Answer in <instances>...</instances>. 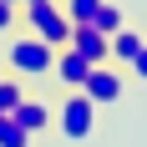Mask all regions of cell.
<instances>
[{
	"mask_svg": "<svg viewBox=\"0 0 147 147\" xmlns=\"http://www.w3.org/2000/svg\"><path fill=\"white\" fill-rule=\"evenodd\" d=\"M15 10H20L15 0H0V36H10V30H15Z\"/></svg>",
	"mask_w": 147,
	"mask_h": 147,
	"instance_id": "obj_13",
	"label": "cell"
},
{
	"mask_svg": "<svg viewBox=\"0 0 147 147\" xmlns=\"http://www.w3.org/2000/svg\"><path fill=\"white\" fill-rule=\"evenodd\" d=\"M0 76H5V61H0Z\"/></svg>",
	"mask_w": 147,
	"mask_h": 147,
	"instance_id": "obj_15",
	"label": "cell"
},
{
	"mask_svg": "<svg viewBox=\"0 0 147 147\" xmlns=\"http://www.w3.org/2000/svg\"><path fill=\"white\" fill-rule=\"evenodd\" d=\"M5 66H10L20 81H41V76H51V66H56V46L36 41V36H15V41H5Z\"/></svg>",
	"mask_w": 147,
	"mask_h": 147,
	"instance_id": "obj_1",
	"label": "cell"
},
{
	"mask_svg": "<svg viewBox=\"0 0 147 147\" xmlns=\"http://www.w3.org/2000/svg\"><path fill=\"white\" fill-rule=\"evenodd\" d=\"M66 142H86L91 132H96V102H91L86 91H66L56 107V122H51Z\"/></svg>",
	"mask_w": 147,
	"mask_h": 147,
	"instance_id": "obj_2",
	"label": "cell"
},
{
	"mask_svg": "<svg viewBox=\"0 0 147 147\" xmlns=\"http://www.w3.org/2000/svg\"><path fill=\"white\" fill-rule=\"evenodd\" d=\"M15 5H20V0H15Z\"/></svg>",
	"mask_w": 147,
	"mask_h": 147,
	"instance_id": "obj_17",
	"label": "cell"
},
{
	"mask_svg": "<svg viewBox=\"0 0 147 147\" xmlns=\"http://www.w3.org/2000/svg\"><path fill=\"white\" fill-rule=\"evenodd\" d=\"M91 26L102 30L107 41H112V36H117V30L127 26V15H122V5H117V0H102V10H96V20H91Z\"/></svg>",
	"mask_w": 147,
	"mask_h": 147,
	"instance_id": "obj_9",
	"label": "cell"
},
{
	"mask_svg": "<svg viewBox=\"0 0 147 147\" xmlns=\"http://www.w3.org/2000/svg\"><path fill=\"white\" fill-rule=\"evenodd\" d=\"M20 5H30V0H20Z\"/></svg>",
	"mask_w": 147,
	"mask_h": 147,
	"instance_id": "obj_16",
	"label": "cell"
},
{
	"mask_svg": "<svg viewBox=\"0 0 147 147\" xmlns=\"http://www.w3.org/2000/svg\"><path fill=\"white\" fill-rule=\"evenodd\" d=\"M127 71H132V81H147V46H142V51H137V61H132V66H127Z\"/></svg>",
	"mask_w": 147,
	"mask_h": 147,
	"instance_id": "obj_14",
	"label": "cell"
},
{
	"mask_svg": "<svg viewBox=\"0 0 147 147\" xmlns=\"http://www.w3.org/2000/svg\"><path fill=\"white\" fill-rule=\"evenodd\" d=\"M51 76H56L66 91H81V86H86V76H91V61H86V56H76L71 46H61V51H56V66H51Z\"/></svg>",
	"mask_w": 147,
	"mask_h": 147,
	"instance_id": "obj_6",
	"label": "cell"
},
{
	"mask_svg": "<svg viewBox=\"0 0 147 147\" xmlns=\"http://www.w3.org/2000/svg\"><path fill=\"white\" fill-rule=\"evenodd\" d=\"M20 15H26V26H30L36 41L56 46V51L71 41V20H66V10H61L56 0H30V5H20Z\"/></svg>",
	"mask_w": 147,
	"mask_h": 147,
	"instance_id": "obj_3",
	"label": "cell"
},
{
	"mask_svg": "<svg viewBox=\"0 0 147 147\" xmlns=\"http://www.w3.org/2000/svg\"><path fill=\"white\" fill-rule=\"evenodd\" d=\"M66 46H71L76 56H86L91 66H107V61H112V41H107L96 26H71V41Z\"/></svg>",
	"mask_w": 147,
	"mask_h": 147,
	"instance_id": "obj_5",
	"label": "cell"
},
{
	"mask_svg": "<svg viewBox=\"0 0 147 147\" xmlns=\"http://www.w3.org/2000/svg\"><path fill=\"white\" fill-rule=\"evenodd\" d=\"M0 147H30V132L15 117H0Z\"/></svg>",
	"mask_w": 147,
	"mask_h": 147,
	"instance_id": "obj_12",
	"label": "cell"
},
{
	"mask_svg": "<svg viewBox=\"0 0 147 147\" xmlns=\"http://www.w3.org/2000/svg\"><path fill=\"white\" fill-rule=\"evenodd\" d=\"M142 46H147V36H142V30H132V26H122L117 36H112V66H132Z\"/></svg>",
	"mask_w": 147,
	"mask_h": 147,
	"instance_id": "obj_8",
	"label": "cell"
},
{
	"mask_svg": "<svg viewBox=\"0 0 147 147\" xmlns=\"http://www.w3.org/2000/svg\"><path fill=\"white\" fill-rule=\"evenodd\" d=\"M20 102H26V86H20V76H0V117H10Z\"/></svg>",
	"mask_w": 147,
	"mask_h": 147,
	"instance_id": "obj_11",
	"label": "cell"
},
{
	"mask_svg": "<svg viewBox=\"0 0 147 147\" xmlns=\"http://www.w3.org/2000/svg\"><path fill=\"white\" fill-rule=\"evenodd\" d=\"M10 117H15V122H20V127H26V132H30V137H41V132H46V127H51V122H56V107H51V102H36V96H26V102L15 107Z\"/></svg>",
	"mask_w": 147,
	"mask_h": 147,
	"instance_id": "obj_7",
	"label": "cell"
},
{
	"mask_svg": "<svg viewBox=\"0 0 147 147\" xmlns=\"http://www.w3.org/2000/svg\"><path fill=\"white\" fill-rule=\"evenodd\" d=\"M61 10H66V20H71V26H91V20H96V10H102V0H61Z\"/></svg>",
	"mask_w": 147,
	"mask_h": 147,
	"instance_id": "obj_10",
	"label": "cell"
},
{
	"mask_svg": "<svg viewBox=\"0 0 147 147\" xmlns=\"http://www.w3.org/2000/svg\"><path fill=\"white\" fill-rule=\"evenodd\" d=\"M81 91H86L91 102H96V112H102V107H117L122 96H127V76L107 61V66H91V76H86V86H81Z\"/></svg>",
	"mask_w": 147,
	"mask_h": 147,
	"instance_id": "obj_4",
	"label": "cell"
}]
</instances>
